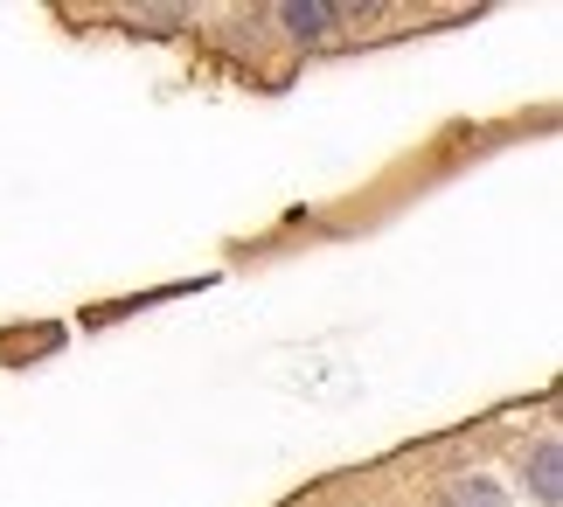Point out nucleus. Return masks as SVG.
Segmentation results:
<instances>
[{"mask_svg":"<svg viewBox=\"0 0 563 507\" xmlns=\"http://www.w3.org/2000/svg\"><path fill=\"white\" fill-rule=\"evenodd\" d=\"M529 494H536V507H556L563 500V445L556 438H543V445H536V459H529Z\"/></svg>","mask_w":563,"mask_h":507,"instance_id":"obj_1","label":"nucleus"},{"mask_svg":"<svg viewBox=\"0 0 563 507\" xmlns=\"http://www.w3.org/2000/svg\"><path fill=\"white\" fill-rule=\"evenodd\" d=\"M334 8H278V29H286L292 42H320V35H328L334 29Z\"/></svg>","mask_w":563,"mask_h":507,"instance_id":"obj_2","label":"nucleus"},{"mask_svg":"<svg viewBox=\"0 0 563 507\" xmlns=\"http://www.w3.org/2000/svg\"><path fill=\"white\" fill-rule=\"evenodd\" d=\"M452 507H508V494L494 487L487 473H473V480H460V487H452Z\"/></svg>","mask_w":563,"mask_h":507,"instance_id":"obj_3","label":"nucleus"}]
</instances>
